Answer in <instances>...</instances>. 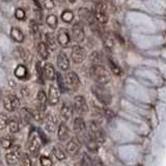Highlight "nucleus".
<instances>
[{"mask_svg":"<svg viewBox=\"0 0 166 166\" xmlns=\"http://www.w3.org/2000/svg\"><path fill=\"white\" fill-rule=\"evenodd\" d=\"M55 76H56V79H57L58 86H59L60 90H61L62 92H65V90H67V86H65V79H63V77L59 74V73H56Z\"/></svg>","mask_w":166,"mask_h":166,"instance_id":"obj_37","label":"nucleus"},{"mask_svg":"<svg viewBox=\"0 0 166 166\" xmlns=\"http://www.w3.org/2000/svg\"><path fill=\"white\" fill-rule=\"evenodd\" d=\"M109 65H110V68H111L112 72H113V74H115L116 76H119L121 73V69H119L118 65H116V63H114L111 59H109Z\"/></svg>","mask_w":166,"mask_h":166,"instance_id":"obj_41","label":"nucleus"},{"mask_svg":"<svg viewBox=\"0 0 166 166\" xmlns=\"http://www.w3.org/2000/svg\"><path fill=\"white\" fill-rule=\"evenodd\" d=\"M0 144H1V146L3 148L8 150V148H11V146L13 145V138H12L11 136H4V137L0 139Z\"/></svg>","mask_w":166,"mask_h":166,"instance_id":"obj_30","label":"nucleus"},{"mask_svg":"<svg viewBox=\"0 0 166 166\" xmlns=\"http://www.w3.org/2000/svg\"><path fill=\"white\" fill-rule=\"evenodd\" d=\"M46 22H47L48 26L52 29H55L57 27V17L55 15H49L46 19Z\"/></svg>","mask_w":166,"mask_h":166,"instance_id":"obj_31","label":"nucleus"},{"mask_svg":"<svg viewBox=\"0 0 166 166\" xmlns=\"http://www.w3.org/2000/svg\"><path fill=\"white\" fill-rule=\"evenodd\" d=\"M60 115L65 121H69L73 115V106L70 102H65L60 108Z\"/></svg>","mask_w":166,"mask_h":166,"instance_id":"obj_16","label":"nucleus"},{"mask_svg":"<svg viewBox=\"0 0 166 166\" xmlns=\"http://www.w3.org/2000/svg\"><path fill=\"white\" fill-rule=\"evenodd\" d=\"M81 164L82 165H90L92 164V161H91V158L89 157L87 154H84L83 155V158H82V161H81Z\"/></svg>","mask_w":166,"mask_h":166,"instance_id":"obj_45","label":"nucleus"},{"mask_svg":"<svg viewBox=\"0 0 166 166\" xmlns=\"http://www.w3.org/2000/svg\"><path fill=\"white\" fill-rule=\"evenodd\" d=\"M40 161H41V164L43 166H51L53 164L52 160H51L50 158L46 157V156H42Z\"/></svg>","mask_w":166,"mask_h":166,"instance_id":"obj_44","label":"nucleus"},{"mask_svg":"<svg viewBox=\"0 0 166 166\" xmlns=\"http://www.w3.org/2000/svg\"><path fill=\"white\" fill-rule=\"evenodd\" d=\"M91 91L92 94L95 95V97L97 98V100L99 102H101L103 105H108L111 104L112 102V97L111 94L109 92L108 89H106L104 86H102L101 84H98V85H94L91 87Z\"/></svg>","mask_w":166,"mask_h":166,"instance_id":"obj_2","label":"nucleus"},{"mask_svg":"<svg viewBox=\"0 0 166 166\" xmlns=\"http://www.w3.org/2000/svg\"><path fill=\"white\" fill-rule=\"evenodd\" d=\"M42 1H43V5L45 6V8L49 9V11H51V9L54 8L55 3H54L53 0H42Z\"/></svg>","mask_w":166,"mask_h":166,"instance_id":"obj_43","label":"nucleus"},{"mask_svg":"<svg viewBox=\"0 0 166 166\" xmlns=\"http://www.w3.org/2000/svg\"><path fill=\"white\" fill-rule=\"evenodd\" d=\"M80 148H81L80 139L77 137H74L71 139L70 142H68L67 146H65V150H67V153L69 154L71 157H76L78 154H79Z\"/></svg>","mask_w":166,"mask_h":166,"instance_id":"obj_10","label":"nucleus"},{"mask_svg":"<svg viewBox=\"0 0 166 166\" xmlns=\"http://www.w3.org/2000/svg\"><path fill=\"white\" fill-rule=\"evenodd\" d=\"M74 130L78 134L81 135L82 137L84 136V134L86 133V126H85L84 121L81 118H77L74 121Z\"/></svg>","mask_w":166,"mask_h":166,"instance_id":"obj_19","label":"nucleus"},{"mask_svg":"<svg viewBox=\"0 0 166 166\" xmlns=\"http://www.w3.org/2000/svg\"><path fill=\"white\" fill-rule=\"evenodd\" d=\"M27 68L25 67V65H19L18 67L16 68V70H15V75H16V77L20 78V79H24V78L27 77Z\"/></svg>","mask_w":166,"mask_h":166,"instance_id":"obj_27","label":"nucleus"},{"mask_svg":"<svg viewBox=\"0 0 166 166\" xmlns=\"http://www.w3.org/2000/svg\"><path fill=\"white\" fill-rule=\"evenodd\" d=\"M15 17H16L18 20H24L25 17H26V14H25V12H24L23 9L19 7V8H17L16 12H15Z\"/></svg>","mask_w":166,"mask_h":166,"instance_id":"obj_42","label":"nucleus"},{"mask_svg":"<svg viewBox=\"0 0 166 166\" xmlns=\"http://www.w3.org/2000/svg\"><path fill=\"white\" fill-rule=\"evenodd\" d=\"M30 118H31V113L29 112V110L26 107H23L20 110V119L22 124H23L24 126H27L29 121H30Z\"/></svg>","mask_w":166,"mask_h":166,"instance_id":"obj_23","label":"nucleus"},{"mask_svg":"<svg viewBox=\"0 0 166 166\" xmlns=\"http://www.w3.org/2000/svg\"><path fill=\"white\" fill-rule=\"evenodd\" d=\"M20 161L22 162V164L25 165V166H30L31 165V160H30L29 156L26 153H21Z\"/></svg>","mask_w":166,"mask_h":166,"instance_id":"obj_39","label":"nucleus"},{"mask_svg":"<svg viewBox=\"0 0 166 166\" xmlns=\"http://www.w3.org/2000/svg\"><path fill=\"white\" fill-rule=\"evenodd\" d=\"M57 65L61 71H67L70 68V61L69 58L67 57L65 53L60 52L57 56Z\"/></svg>","mask_w":166,"mask_h":166,"instance_id":"obj_18","label":"nucleus"},{"mask_svg":"<svg viewBox=\"0 0 166 166\" xmlns=\"http://www.w3.org/2000/svg\"><path fill=\"white\" fill-rule=\"evenodd\" d=\"M82 139L84 140L85 145H86V148H88L90 152H92V153L98 152V150H99V142H98L96 139L92 137L89 133H85L84 136L82 137Z\"/></svg>","mask_w":166,"mask_h":166,"instance_id":"obj_12","label":"nucleus"},{"mask_svg":"<svg viewBox=\"0 0 166 166\" xmlns=\"http://www.w3.org/2000/svg\"><path fill=\"white\" fill-rule=\"evenodd\" d=\"M58 138L61 141L68 140L70 137V130L68 128V126L65 123H61L58 127Z\"/></svg>","mask_w":166,"mask_h":166,"instance_id":"obj_21","label":"nucleus"},{"mask_svg":"<svg viewBox=\"0 0 166 166\" xmlns=\"http://www.w3.org/2000/svg\"><path fill=\"white\" fill-rule=\"evenodd\" d=\"M20 94H21L22 98H27V97L29 96V95H30V91H29L28 87L24 86V87H22V88H21Z\"/></svg>","mask_w":166,"mask_h":166,"instance_id":"obj_48","label":"nucleus"},{"mask_svg":"<svg viewBox=\"0 0 166 166\" xmlns=\"http://www.w3.org/2000/svg\"><path fill=\"white\" fill-rule=\"evenodd\" d=\"M68 1H69L70 3H75V2H76V0H68Z\"/></svg>","mask_w":166,"mask_h":166,"instance_id":"obj_50","label":"nucleus"},{"mask_svg":"<svg viewBox=\"0 0 166 166\" xmlns=\"http://www.w3.org/2000/svg\"><path fill=\"white\" fill-rule=\"evenodd\" d=\"M3 106L7 111L14 112L18 110V108L20 107V100L15 95H9V96H6L4 98Z\"/></svg>","mask_w":166,"mask_h":166,"instance_id":"obj_6","label":"nucleus"},{"mask_svg":"<svg viewBox=\"0 0 166 166\" xmlns=\"http://www.w3.org/2000/svg\"><path fill=\"white\" fill-rule=\"evenodd\" d=\"M31 118H35V121H38V123H43L44 119H45V115L43 114V110H35L31 113Z\"/></svg>","mask_w":166,"mask_h":166,"instance_id":"obj_35","label":"nucleus"},{"mask_svg":"<svg viewBox=\"0 0 166 166\" xmlns=\"http://www.w3.org/2000/svg\"><path fill=\"white\" fill-rule=\"evenodd\" d=\"M7 126H8V129L12 133H17L19 131V123L17 121L16 118H12L11 121H8Z\"/></svg>","mask_w":166,"mask_h":166,"instance_id":"obj_34","label":"nucleus"},{"mask_svg":"<svg viewBox=\"0 0 166 166\" xmlns=\"http://www.w3.org/2000/svg\"><path fill=\"white\" fill-rule=\"evenodd\" d=\"M90 60H91V61H94L95 65H99V63L101 62V55H100L99 53L95 52L94 54L90 56Z\"/></svg>","mask_w":166,"mask_h":166,"instance_id":"obj_46","label":"nucleus"},{"mask_svg":"<svg viewBox=\"0 0 166 166\" xmlns=\"http://www.w3.org/2000/svg\"><path fill=\"white\" fill-rule=\"evenodd\" d=\"M16 51L17 53H18V57L21 58V59H23L24 61H28V53L27 51L25 50V49L21 48V47H17L16 48Z\"/></svg>","mask_w":166,"mask_h":166,"instance_id":"obj_36","label":"nucleus"},{"mask_svg":"<svg viewBox=\"0 0 166 166\" xmlns=\"http://www.w3.org/2000/svg\"><path fill=\"white\" fill-rule=\"evenodd\" d=\"M75 110L78 114H84L85 112L87 111V104H86V101H85L84 97L82 96H77L75 97L74 99V106Z\"/></svg>","mask_w":166,"mask_h":166,"instance_id":"obj_11","label":"nucleus"},{"mask_svg":"<svg viewBox=\"0 0 166 166\" xmlns=\"http://www.w3.org/2000/svg\"><path fill=\"white\" fill-rule=\"evenodd\" d=\"M73 38L75 40V42L77 43H81L83 42L85 38V35H84V29H83L82 25L80 23H75L73 25Z\"/></svg>","mask_w":166,"mask_h":166,"instance_id":"obj_13","label":"nucleus"},{"mask_svg":"<svg viewBox=\"0 0 166 166\" xmlns=\"http://www.w3.org/2000/svg\"><path fill=\"white\" fill-rule=\"evenodd\" d=\"M42 146V139L40 137V134H38V131H31L30 134H29V139L27 142V148L30 152V154H32L33 156H35L36 154L40 152Z\"/></svg>","mask_w":166,"mask_h":166,"instance_id":"obj_3","label":"nucleus"},{"mask_svg":"<svg viewBox=\"0 0 166 166\" xmlns=\"http://www.w3.org/2000/svg\"><path fill=\"white\" fill-rule=\"evenodd\" d=\"M65 82L67 89L71 91H76L80 86V79L75 72H69L65 76Z\"/></svg>","mask_w":166,"mask_h":166,"instance_id":"obj_5","label":"nucleus"},{"mask_svg":"<svg viewBox=\"0 0 166 166\" xmlns=\"http://www.w3.org/2000/svg\"><path fill=\"white\" fill-rule=\"evenodd\" d=\"M38 103L41 110H45L46 107H47V97H46L45 92L43 90H40L38 94Z\"/></svg>","mask_w":166,"mask_h":166,"instance_id":"obj_26","label":"nucleus"},{"mask_svg":"<svg viewBox=\"0 0 166 166\" xmlns=\"http://www.w3.org/2000/svg\"><path fill=\"white\" fill-rule=\"evenodd\" d=\"M86 51L81 46H74L71 51V58L75 63H81L85 60Z\"/></svg>","mask_w":166,"mask_h":166,"instance_id":"obj_8","label":"nucleus"},{"mask_svg":"<svg viewBox=\"0 0 166 166\" xmlns=\"http://www.w3.org/2000/svg\"><path fill=\"white\" fill-rule=\"evenodd\" d=\"M43 74H44V77L45 79H48V80H54L55 79V70L53 68V65L51 63H46L44 65V69H43Z\"/></svg>","mask_w":166,"mask_h":166,"instance_id":"obj_20","label":"nucleus"},{"mask_svg":"<svg viewBox=\"0 0 166 166\" xmlns=\"http://www.w3.org/2000/svg\"><path fill=\"white\" fill-rule=\"evenodd\" d=\"M52 153L53 155L57 158L58 160H65L67 158V155H65V150L61 148L60 145H54L52 148Z\"/></svg>","mask_w":166,"mask_h":166,"instance_id":"obj_25","label":"nucleus"},{"mask_svg":"<svg viewBox=\"0 0 166 166\" xmlns=\"http://www.w3.org/2000/svg\"><path fill=\"white\" fill-rule=\"evenodd\" d=\"M8 116L5 113H0V130H3L8 124Z\"/></svg>","mask_w":166,"mask_h":166,"instance_id":"obj_38","label":"nucleus"},{"mask_svg":"<svg viewBox=\"0 0 166 166\" xmlns=\"http://www.w3.org/2000/svg\"><path fill=\"white\" fill-rule=\"evenodd\" d=\"M60 99V92L57 87L54 85H50L49 86V92H48V101L51 105H55L59 102Z\"/></svg>","mask_w":166,"mask_h":166,"instance_id":"obj_14","label":"nucleus"},{"mask_svg":"<svg viewBox=\"0 0 166 166\" xmlns=\"http://www.w3.org/2000/svg\"><path fill=\"white\" fill-rule=\"evenodd\" d=\"M38 52L43 59H47V58L49 57L48 47L46 46L45 43H43V42H41V43L38 45Z\"/></svg>","mask_w":166,"mask_h":166,"instance_id":"obj_28","label":"nucleus"},{"mask_svg":"<svg viewBox=\"0 0 166 166\" xmlns=\"http://www.w3.org/2000/svg\"><path fill=\"white\" fill-rule=\"evenodd\" d=\"M104 45H105V47L106 48L111 49L112 46H113V42H112V40L109 38V36H107V38H104Z\"/></svg>","mask_w":166,"mask_h":166,"instance_id":"obj_47","label":"nucleus"},{"mask_svg":"<svg viewBox=\"0 0 166 166\" xmlns=\"http://www.w3.org/2000/svg\"><path fill=\"white\" fill-rule=\"evenodd\" d=\"M56 2H57V3H61V2L63 1V0H55Z\"/></svg>","mask_w":166,"mask_h":166,"instance_id":"obj_51","label":"nucleus"},{"mask_svg":"<svg viewBox=\"0 0 166 166\" xmlns=\"http://www.w3.org/2000/svg\"><path fill=\"white\" fill-rule=\"evenodd\" d=\"M11 152L7 153L5 158H6V162L9 165H15L17 163H19L21 157V151H20V146L19 145H12L11 146Z\"/></svg>","mask_w":166,"mask_h":166,"instance_id":"obj_9","label":"nucleus"},{"mask_svg":"<svg viewBox=\"0 0 166 166\" xmlns=\"http://www.w3.org/2000/svg\"><path fill=\"white\" fill-rule=\"evenodd\" d=\"M79 17L81 18L82 21L86 22V23H94V16L87 8H81L79 9Z\"/></svg>","mask_w":166,"mask_h":166,"instance_id":"obj_22","label":"nucleus"},{"mask_svg":"<svg viewBox=\"0 0 166 166\" xmlns=\"http://www.w3.org/2000/svg\"><path fill=\"white\" fill-rule=\"evenodd\" d=\"M57 126V118H55V115L53 113H48L45 116V127L46 130L50 133H53Z\"/></svg>","mask_w":166,"mask_h":166,"instance_id":"obj_15","label":"nucleus"},{"mask_svg":"<svg viewBox=\"0 0 166 166\" xmlns=\"http://www.w3.org/2000/svg\"><path fill=\"white\" fill-rule=\"evenodd\" d=\"M46 42H47V46H49L51 49H55L56 48V42L54 35L51 32L46 33Z\"/></svg>","mask_w":166,"mask_h":166,"instance_id":"obj_32","label":"nucleus"},{"mask_svg":"<svg viewBox=\"0 0 166 166\" xmlns=\"http://www.w3.org/2000/svg\"><path fill=\"white\" fill-rule=\"evenodd\" d=\"M94 18L101 24H105L108 21V16L106 14V6L104 3H97L94 11Z\"/></svg>","mask_w":166,"mask_h":166,"instance_id":"obj_7","label":"nucleus"},{"mask_svg":"<svg viewBox=\"0 0 166 166\" xmlns=\"http://www.w3.org/2000/svg\"><path fill=\"white\" fill-rule=\"evenodd\" d=\"M29 28H30V31H31V33H32L33 38H40L38 25V23H36L35 20L30 21V23H29Z\"/></svg>","mask_w":166,"mask_h":166,"instance_id":"obj_29","label":"nucleus"},{"mask_svg":"<svg viewBox=\"0 0 166 166\" xmlns=\"http://www.w3.org/2000/svg\"><path fill=\"white\" fill-rule=\"evenodd\" d=\"M90 76L97 83L104 85L110 81V74L104 67L100 65H94L89 70Z\"/></svg>","mask_w":166,"mask_h":166,"instance_id":"obj_1","label":"nucleus"},{"mask_svg":"<svg viewBox=\"0 0 166 166\" xmlns=\"http://www.w3.org/2000/svg\"><path fill=\"white\" fill-rule=\"evenodd\" d=\"M11 36L14 41H16L17 43H22L24 41V35L23 32L19 28L13 27L11 29Z\"/></svg>","mask_w":166,"mask_h":166,"instance_id":"obj_24","label":"nucleus"},{"mask_svg":"<svg viewBox=\"0 0 166 166\" xmlns=\"http://www.w3.org/2000/svg\"><path fill=\"white\" fill-rule=\"evenodd\" d=\"M89 134L92 136L96 140L99 142V144L105 142V133L101 126L99 125L97 121H89Z\"/></svg>","mask_w":166,"mask_h":166,"instance_id":"obj_4","label":"nucleus"},{"mask_svg":"<svg viewBox=\"0 0 166 166\" xmlns=\"http://www.w3.org/2000/svg\"><path fill=\"white\" fill-rule=\"evenodd\" d=\"M61 19L65 23H71L73 21V19H74V14L71 11H68V9L67 11H63L61 14Z\"/></svg>","mask_w":166,"mask_h":166,"instance_id":"obj_33","label":"nucleus"},{"mask_svg":"<svg viewBox=\"0 0 166 166\" xmlns=\"http://www.w3.org/2000/svg\"><path fill=\"white\" fill-rule=\"evenodd\" d=\"M33 2H35L36 7H38V9H41V4H40V2H38V0H33Z\"/></svg>","mask_w":166,"mask_h":166,"instance_id":"obj_49","label":"nucleus"},{"mask_svg":"<svg viewBox=\"0 0 166 166\" xmlns=\"http://www.w3.org/2000/svg\"><path fill=\"white\" fill-rule=\"evenodd\" d=\"M70 41L71 38L67 29H60L57 35V42L59 43V45L62 47H67L70 44Z\"/></svg>","mask_w":166,"mask_h":166,"instance_id":"obj_17","label":"nucleus"},{"mask_svg":"<svg viewBox=\"0 0 166 166\" xmlns=\"http://www.w3.org/2000/svg\"><path fill=\"white\" fill-rule=\"evenodd\" d=\"M35 68H36V73H38V78L40 80V82L42 84H44V74H43V69L41 67V63L40 62H36L35 65Z\"/></svg>","mask_w":166,"mask_h":166,"instance_id":"obj_40","label":"nucleus"}]
</instances>
